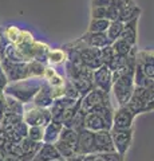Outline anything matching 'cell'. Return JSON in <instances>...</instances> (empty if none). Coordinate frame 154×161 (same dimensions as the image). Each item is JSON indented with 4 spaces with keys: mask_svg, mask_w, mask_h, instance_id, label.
<instances>
[{
    "mask_svg": "<svg viewBox=\"0 0 154 161\" xmlns=\"http://www.w3.org/2000/svg\"><path fill=\"white\" fill-rule=\"evenodd\" d=\"M43 82H44L43 78H27L23 80H18V82L8 83V86L3 93L20 101L23 105H27L32 102L34 97L40 90Z\"/></svg>",
    "mask_w": 154,
    "mask_h": 161,
    "instance_id": "obj_1",
    "label": "cell"
},
{
    "mask_svg": "<svg viewBox=\"0 0 154 161\" xmlns=\"http://www.w3.org/2000/svg\"><path fill=\"white\" fill-rule=\"evenodd\" d=\"M134 87H135L134 75H125V77H119L118 79L113 80L111 92L115 97L118 106H126V103L133 95Z\"/></svg>",
    "mask_w": 154,
    "mask_h": 161,
    "instance_id": "obj_2",
    "label": "cell"
},
{
    "mask_svg": "<svg viewBox=\"0 0 154 161\" xmlns=\"http://www.w3.org/2000/svg\"><path fill=\"white\" fill-rule=\"evenodd\" d=\"M23 121L27 124V126H46L52 121L51 112L50 109L36 108L32 106L29 109L24 108L23 113Z\"/></svg>",
    "mask_w": 154,
    "mask_h": 161,
    "instance_id": "obj_3",
    "label": "cell"
},
{
    "mask_svg": "<svg viewBox=\"0 0 154 161\" xmlns=\"http://www.w3.org/2000/svg\"><path fill=\"white\" fill-rule=\"evenodd\" d=\"M0 66L3 67L4 73H6L8 82H18V80H23L29 77V70H28V63H16V62H8V60H2Z\"/></svg>",
    "mask_w": 154,
    "mask_h": 161,
    "instance_id": "obj_4",
    "label": "cell"
},
{
    "mask_svg": "<svg viewBox=\"0 0 154 161\" xmlns=\"http://www.w3.org/2000/svg\"><path fill=\"white\" fill-rule=\"evenodd\" d=\"M110 134H111V140H113L115 152L123 157V156L127 153V150H129V148H130V145H131L133 129H127V130L111 129Z\"/></svg>",
    "mask_w": 154,
    "mask_h": 161,
    "instance_id": "obj_5",
    "label": "cell"
},
{
    "mask_svg": "<svg viewBox=\"0 0 154 161\" xmlns=\"http://www.w3.org/2000/svg\"><path fill=\"white\" fill-rule=\"evenodd\" d=\"M93 85L94 89H98L103 93H110L113 86V71L106 64H102L99 69L93 71Z\"/></svg>",
    "mask_w": 154,
    "mask_h": 161,
    "instance_id": "obj_6",
    "label": "cell"
},
{
    "mask_svg": "<svg viewBox=\"0 0 154 161\" xmlns=\"http://www.w3.org/2000/svg\"><path fill=\"white\" fill-rule=\"evenodd\" d=\"M107 102H110L107 93H103L98 89H93L90 93H87L84 97L81 98V109L84 110L86 113H90L95 108H98L99 105Z\"/></svg>",
    "mask_w": 154,
    "mask_h": 161,
    "instance_id": "obj_7",
    "label": "cell"
},
{
    "mask_svg": "<svg viewBox=\"0 0 154 161\" xmlns=\"http://www.w3.org/2000/svg\"><path fill=\"white\" fill-rule=\"evenodd\" d=\"M134 118H135V114L130 109H127L126 106H119L117 110H114L111 129H119V130L133 129Z\"/></svg>",
    "mask_w": 154,
    "mask_h": 161,
    "instance_id": "obj_8",
    "label": "cell"
},
{
    "mask_svg": "<svg viewBox=\"0 0 154 161\" xmlns=\"http://www.w3.org/2000/svg\"><path fill=\"white\" fill-rule=\"evenodd\" d=\"M79 142H78V156L95 154V137L90 130H79Z\"/></svg>",
    "mask_w": 154,
    "mask_h": 161,
    "instance_id": "obj_9",
    "label": "cell"
},
{
    "mask_svg": "<svg viewBox=\"0 0 154 161\" xmlns=\"http://www.w3.org/2000/svg\"><path fill=\"white\" fill-rule=\"evenodd\" d=\"M149 90L142 89V87H134V92L131 98L129 99V102L126 103V108L130 109L134 114H141L145 113V105H146V97H147Z\"/></svg>",
    "mask_w": 154,
    "mask_h": 161,
    "instance_id": "obj_10",
    "label": "cell"
},
{
    "mask_svg": "<svg viewBox=\"0 0 154 161\" xmlns=\"http://www.w3.org/2000/svg\"><path fill=\"white\" fill-rule=\"evenodd\" d=\"M84 43V46L91 47V48H98L101 50L103 47L111 46V42L109 40L106 34H98V32H86L79 38Z\"/></svg>",
    "mask_w": 154,
    "mask_h": 161,
    "instance_id": "obj_11",
    "label": "cell"
},
{
    "mask_svg": "<svg viewBox=\"0 0 154 161\" xmlns=\"http://www.w3.org/2000/svg\"><path fill=\"white\" fill-rule=\"evenodd\" d=\"M111 128H113L111 125H109L101 115H98L93 112L86 114L83 129L90 130L93 133H97V132H103V130H111Z\"/></svg>",
    "mask_w": 154,
    "mask_h": 161,
    "instance_id": "obj_12",
    "label": "cell"
},
{
    "mask_svg": "<svg viewBox=\"0 0 154 161\" xmlns=\"http://www.w3.org/2000/svg\"><path fill=\"white\" fill-rule=\"evenodd\" d=\"M54 102V97H52V90L51 86L44 80L40 90L36 93V95L32 99V105L36 108H43V109H48Z\"/></svg>",
    "mask_w": 154,
    "mask_h": 161,
    "instance_id": "obj_13",
    "label": "cell"
},
{
    "mask_svg": "<svg viewBox=\"0 0 154 161\" xmlns=\"http://www.w3.org/2000/svg\"><path fill=\"white\" fill-rule=\"evenodd\" d=\"M95 137V153H109V152H115L114 144L111 140L110 130H103V132L94 133Z\"/></svg>",
    "mask_w": 154,
    "mask_h": 161,
    "instance_id": "obj_14",
    "label": "cell"
},
{
    "mask_svg": "<svg viewBox=\"0 0 154 161\" xmlns=\"http://www.w3.org/2000/svg\"><path fill=\"white\" fill-rule=\"evenodd\" d=\"M59 158H62V157H61V154H59L58 149L55 148V145L44 144V142L35 156V161H54V160H59Z\"/></svg>",
    "mask_w": 154,
    "mask_h": 161,
    "instance_id": "obj_15",
    "label": "cell"
},
{
    "mask_svg": "<svg viewBox=\"0 0 154 161\" xmlns=\"http://www.w3.org/2000/svg\"><path fill=\"white\" fill-rule=\"evenodd\" d=\"M138 19H133L130 22L125 23V26H123V31L121 34V39L126 40L129 44H131V46H137V38H138V31H137V26H138Z\"/></svg>",
    "mask_w": 154,
    "mask_h": 161,
    "instance_id": "obj_16",
    "label": "cell"
},
{
    "mask_svg": "<svg viewBox=\"0 0 154 161\" xmlns=\"http://www.w3.org/2000/svg\"><path fill=\"white\" fill-rule=\"evenodd\" d=\"M63 129V125L59 122L51 121L48 125L44 126V134H43V142L44 144H55L59 140V136Z\"/></svg>",
    "mask_w": 154,
    "mask_h": 161,
    "instance_id": "obj_17",
    "label": "cell"
},
{
    "mask_svg": "<svg viewBox=\"0 0 154 161\" xmlns=\"http://www.w3.org/2000/svg\"><path fill=\"white\" fill-rule=\"evenodd\" d=\"M59 140L63 141L64 144H67L70 148L75 150V153H78V142H79V133L72 128H63ZM78 156V154H77Z\"/></svg>",
    "mask_w": 154,
    "mask_h": 161,
    "instance_id": "obj_18",
    "label": "cell"
},
{
    "mask_svg": "<svg viewBox=\"0 0 154 161\" xmlns=\"http://www.w3.org/2000/svg\"><path fill=\"white\" fill-rule=\"evenodd\" d=\"M48 50H50V47L46 43L35 40V42H34V46H32V60H36V62L46 64Z\"/></svg>",
    "mask_w": 154,
    "mask_h": 161,
    "instance_id": "obj_19",
    "label": "cell"
},
{
    "mask_svg": "<svg viewBox=\"0 0 154 161\" xmlns=\"http://www.w3.org/2000/svg\"><path fill=\"white\" fill-rule=\"evenodd\" d=\"M140 15H141V8L138 7L135 3V4H131V6H127L123 9H121L119 15H118V20L122 23H127L133 19L140 18Z\"/></svg>",
    "mask_w": 154,
    "mask_h": 161,
    "instance_id": "obj_20",
    "label": "cell"
},
{
    "mask_svg": "<svg viewBox=\"0 0 154 161\" xmlns=\"http://www.w3.org/2000/svg\"><path fill=\"white\" fill-rule=\"evenodd\" d=\"M6 113L23 115L24 105L20 102V101H18V99H15L13 97H11V95H6Z\"/></svg>",
    "mask_w": 154,
    "mask_h": 161,
    "instance_id": "obj_21",
    "label": "cell"
},
{
    "mask_svg": "<svg viewBox=\"0 0 154 161\" xmlns=\"http://www.w3.org/2000/svg\"><path fill=\"white\" fill-rule=\"evenodd\" d=\"M135 46H131V44H129L126 40L123 39H117L114 40V42L111 43V48L115 55H121V57H127L129 54H130L133 51V48Z\"/></svg>",
    "mask_w": 154,
    "mask_h": 161,
    "instance_id": "obj_22",
    "label": "cell"
},
{
    "mask_svg": "<svg viewBox=\"0 0 154 161\" xmlns=\"http://www.w3.org/2000/svg\"><path fill=\"white\" fill-rule=\"evenodd\" d=\"M67 60L66 51L63 48H50L47 53V63L50 64H61Z\"/></svg>",
    "mask_w": 154,
    "mask_h": 161,
    "instance_id": "obj_23",
    "label": "cell"
},
{
    "mask_svg": "<svg viewBox=\"0 0 154 161\" xmlns=\"http://www.w3.org/2000/svg\"><path fill=\"white\" fill-rule=\"evenodd\" d=\"M123 26H125V23L119 22V20H113V22H110V26H109V28H107L106 35H107V38L111 43L114 42V40L121 38V34L123 31Z\"/></svg>",
    "mask_w": 154,
    "mask_h": 161,
    "instance_id": "obj_24",
    "label": "cell"
},
{
    "mask_svg": "<svg viewBox=\"0 0 154 161\" xmlns=\"http://www.w3.org/2000/svg\"><path fill=\"white\" fill-rule=\"evenodd\" d=\"M110 20L109 19H90L88 23V32H98V34H106Z\"/></svg>",
    "mask_w": 154,
    "mask_h": 161,
    "instance_id": "obj_25",
    "label": "cell"
},
{
    "mask_svg": "<svg viewBox=\"0 0 154 161\" xmlns=\"http://www.w3.org/2000/svg\"><path fill=\"white\" fill-rule=\"evenodd\" d=\"M22 34H23V30H20L16 26H7L4 28V35H6L8 43L11 44H18L20 42Z\"/></svg>",
    "mask_w": 154,
    "mask_h": 161,
    "instance_id": "obj_26",
    "label": "cell"
},
{
    "mask_svg": "<svg viewBox=\"0 0 154 161\" xmlns=\"http://www.w3.org/2000/svg\"><path fill=\"white\" fill-rule=\"evenodd\" d=\"M54 145H55V148L58 149V152H59V154H61V157L64 158V160H70V158H72V157H75V156H77L75 150L68 147L67 144H64L63 141H61V140H58Z\"/></svg>",
    "mask_w": 154,
    "mask_h": 161,
    "instance_id": "obj_27",
    "label": "cell"
},
{
    "mask_svg": "<svg viewBox=\"0 0 154 161\" xmlns=\"http://www.w3.org/2000/svg\"><path fill=\"white\" fill-rule=\"evenodd\" d=\"M28 70L31 78H43L44 71H46V64L36 62V60H31L28 62Z\"/></svg>",
    "mask_w": 154,
    "mask_h": 161,
    "instance_id": "obj_28",
    "label": "cell"
},
{
    "mask_svg": "<svg viewBox=\"0 0 154 161\" xmlns=\"http://www.w3.org/2000/svg\"><path fill=\"white\" fill-rule=\"evenodd\" d=\"M137 62L140 64H154V51H151V50H138Z\"/></svg>",
    "mask_w": 154,
    "mask_h": 161,
    "instance_id": "obj_29",
    "label": "cell"
},
{
    "mask_svg": "<svg viewBox=\"0 0 154 161\" xmlns=\"http://www.w3.org/2000/svg\"><path fill=\"white\" fill-rule=\"evenodd\" d=\"M63 97H67V98H71V99L82 98L81 95H79L78 90L75 89V86L71 83V80H68L67 78L64 80V85H63Z\"/></svg>",
    "mask_w": 154,
    "mask_h": 161,
    "instance_id": "obj_30",
    "label": "cell"
},
{
    "mask_svg": "<svg viewBox=\"0 0 154 161\" xmlns=\"http://www.w3.org/2000/svg\"><path fill=\"white\" fill-rule=\"evenodd\" d=\"M43 134L44 128L43 126H28V134L27 137L35 142H43Z\"/></svg>",
    "mask_w": 154,
    "mask_h": 161,
    "instance_id": "obj_31",
    "label": "cell"
},
{
    "mask_svg": "<svg viewBox=\"0 0 154 161\" xmlns=\"http://www.w3.org/2000/svg\"><path fill=\"white\" fill-rule=\"evenodd\" d=\"M99 54H101V60H102V64H106L109 66V63L113 60V58L115 57V54H114L111 46H107V47H103L99 50Z\"/></svg>",
    "mask_w": 154,
    "mask_h": 161,
    "instance_id": "obj_32",
    "label": "cell"
},
{
    "mask_svg": "<svg viewBox=\"0 0 154 161\" xmlns=\"http://www.w3.org/2000/svg\"><path fill=\"white\" fill-rule=\"evenodd\" d=\"M91 19H109V7H91Z\"/></svg>",
    "mask_w": 154,
    "mask_h": 161,
    "instance_id": "obj_33",
    "label": "cell"
},
{
    "mask_svg": "<svg viewBox=\"0 0 154 161\" xmlns=\"http://www.w3.org/2000/svg\"><path fill=\"white\" fill-rule=\"evenodd\" d=\"M44 80H46V79H44ZM64 80H66V78H63L62 75H59V74H55L54 77H51L50 79H47L46 82H47L52 89H59V87H63Z\"/></svg>",
    "mask_w": 154,
    "mask_h": 161,
    "instance_id": "obj_34",
    "label": "cell"
},
{
    "mask_svg": "<svg viewBox=\"0 0 154 161\" xmlns=\"http://www.w3.org/2000/svg\"><path fill=\"white\" fill-rule=\"evenodd\" d=\"M99 154L103 161H123V157L117 152H109V153H97Z\"/></svg>",
    "mask_w": 154,
    "mask_h": 161,
    "instance_id": "obj_35",
    "label": "cell"
},
{
    "mask_svg": "<svg viewBox=\"0 0 154 161\" xmlns=\"http://www.w3.org/2000/svg\"><path fill=\"white\" fill-rule=\"evenodd\" d=\"M131 4H135V2H134V0H111L110 6L117 8L118 11H121V9H123L127 6H131Z\"/></svg>",
    "mask_w": 154,
    "mask_h": 161,
    "instance_id": "obj_36",
    "label": "cell"
},
{
    "mask_svg": "<svg viewBox=\"0 0 154 161\" xmlns=\"http://www.w3.org/2000/svg\"><path fill=\"white\" fill-rule=\"evenodd\" d=\"M9 144H11V140H9L8 134H7L6 132H4V130H3L2 128H0V152L6 149Z\"/></svg>",
    "mask_w": 154,
    "mask_h": 161,
    "instance_id": "obj_37",
    "label": "cell"
},
{
    "mask_svg": "<svg viewBox=\"0 0 154 161\" xmlns=\"http://www.w3.org/2000/svg\"><path fill=\"white\" fill-rule=\"evenodd\" d=\"M141 67H142L143 74H145L149 79H154V64H141Z\"/></svg>",
    "mask_w": 154,
    "mask_h": 161,
    "instance_id": "obj_38",
    "label": "cell"
},
{
    "mask_svg": "<svg viewBox=\"0 0 154 161\" xmlns=\"http://www.w3.org/2000/svg\"><path fill=\"white\" fill-rule=\"evenodd\" d=\"M8 78H7V75L6 73H4V70L3 67L0 66V92H4L6 90V87L8 86Z\"/></svg>",
    "mask_w": 154,
    "mask_h": 161,
    "instance_id": "obj_39",
    "label": "cell"
},
{
    "mask_svg": "<svg viewBox=\"0 0 154 161\" xmlns=\"http://www.w3.org/2000/svg\"><path fill=\"white\" fill-rule=\"evenodd\" d=\"M8 40H7V38H6V35H4V28H2L0 27V57H2V54H3V51L6 50V47L8 46Z\"/></svg>",
    "mask_w": 154,
    "mask_h": 161,
    "instance_id": "obj_40",
    "label": "cell"
},
{
    "mask_svg": "<svg viewBox=\"0 0 154 161\" xmlns=\"http://www.w3.org/2000/svg\"><path fill=\"white\" fill-rule=\"evenodd\" d=\"M6 114V94L0 92V119Z\"/></svg>",
    "mask_w": 154,
    "mask_h": 161,
    "instance_id": "obj_41",
    "label": "cell"
},
{
    "mask_svg": "<svg viewBox=\"0 0 154 161\" xmlns=\"http://www.w3.org/2000/svg\"><path fill=\"white\" fill-rule=\"evenodd\" d=\"M111 0H91V7H110Z\"/></svg>",
    "mask_w": 154,
    "mask_h": 161,
    "instance_id": "obj_42",
    "label": "cell"
},
{
    "mask_svg": "<svg viewBox=\"0 0 154 161\" xmlns=\"http://www.w3.org/2000/svg\"><path fill=\"white\" fill-rule=\"evenodd\" d=\"M3 161H22V160L12 154H3Z\"/></svg>",
    "mask_w": 154,
    "mask_h": 161,
    "instance_id": "obj_43",
    "label": "cell"
},
{
    "mask_svg": "<svg viewBox=\"0 0 154 161\" xmlns=\"http://www.w3.org/2000/svg\"><path fill=\"white\" fill-rule=\"evenodd\" d=\"M97 153L95 154H87V156H82V161H95Z\"/></svg>",
    "mask_w": 154,
    "mask_h": 161,
    "instance_id": "obj_44",
    "label": "cell"
},
{
    "mask_svg": "<svg viewBox=\"0 0 154 161\" xmlns=\"http://www.w3.org/2000/svg\"><path fill=\"white\" fill-rule=\"evenodd\" d=\"M66 161H82V156H75V157H72L70 160H66Z\"/></svg>",
    "mask_w": 154,
    "mask_h": 161,
    "instance_id": "obj_45",
    "label": "cell"
},
{
    "mask_svg": "<svg viewBox=\"0 0 154 161\" xmlns=\"http://www.w3.org/2000/svg\"><path fill=\"white\" fill-rule=\"evenodd\" d=\"M95 161H103L101 157H99V154H97V157H95Z\"/></svg>",
    "mask_w": 154,
    "mask_h": 161,
    "instance_id": "obj_46",
    "label": "cell"
},
{
    "mask_svg": "<svg viewBox=\"0 0 154 161\" xmlns=\"http://www.w3.org/2000/svg\"><path fill=\"white\" fill-rule=\"evenodd\" d=\"M0 161H3V154H2V152H0Z\"/></svg>",
    "mask_w": 154,
    "mask_h": 161,
    "instance_id": "obj_47",
    "label": "cell"
},
{
    "mask_svg": "<svg viewBox=\"0 0 154 161\" xmlns=\"http://www.w3.org/2000/svg\"><path fill=\"white\" fill-rule=\"evenodd\" d=\"M54 161H66L64 158H59V160H54Z\"/></svg>",
    "mask_w": 154,
    "mask_h": 161,
    "instance_id": "obj_48",
    "label": "cell"
},
{
    "mask_svg": "<svg viewBox=\"0 0 154 161\" xmlns=\"http://www.w3.org/2000/svg\"><path fill=\"white\" fill-rule=\"evenodd\" d=\"M0 63H2V57H0Z\"/></svg>",
    "mask_w": 154,
    "mask_h": 161,
    "instance_id": "obj_49",
    "label": "cell"
},
{
    "mask_svg": "<svg viewBox=\"0 0 154 161\" xmlns=\"http://www.w3.org/2000/svg\"><path fill=\"white\" fill-rule=\"evenodd\" d=\"M34 161H35V160H34Z\"/></svg>",
    "mask_w": 154,
    "mask_h": 161,
    "instance_id": "obj_50",
    "label": "cell"
}]
</instances>
